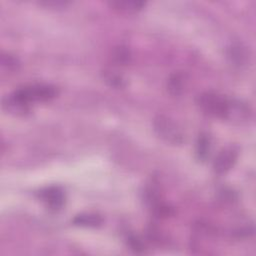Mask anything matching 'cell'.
Returning a JSON list of instances; mask_svg holds the SVG:
<instances>
[{"label": "cell", "mask_w": 256, "mask_h": 256, "mask_svg": "<svg viewBox=\"0 0 256 256\" xmlns=\"http://www.w3.org/2000/svg\"><path fill=\"white\" fill-rule=\"evenodd\" d=\"M237 160V151L233 147L223 149L216 157L213 167L217 174H223L229 171Z\"/></svg>", "instance_id": "277c9868"}, {"label": "cell", "mask_w": 256, "mask_h": 256, "mask_svg": "<svg viewBox=\"0 0 256 256\" xmlns=\"http://www.w3.org/2000/svg\"><path fill=\"white\" fill-rule=\"evenodd\" d=\"M210 138L206 134H201L196 143V155L199 160L204 161L210 152Z\"/></svg>", "instance_id": "8fae6325"}, {"label": "cell", "mask_w": 256, "mask_h": 256, "mask_svg": "<svg viewBox=\"0 0 256 256\" xmlns=\"http://www.w3.org/2000/svg\"><path fill=\"white\" fill-rule=\"evenodd\" d=\"M103 79L114 88H122L126 85L124 78L114 71H103Z\"/></svg>", "instance_id": "7c38bea8"}, {"label": "cell", "mask_w": 256, "mask_h": 256, "mask_svg": "<svg viewBox=\"0 0 256 256\" xmlns=\"http://www.w3.org/2000/svg\"><path fill=\"white\" fill-rule=\"evenodd\" d=\"M40 197L52 209H59L65 201L64 192L59 187H49L41 191Z\"/></svg>", "instance_id": "8992f818"}, {"label": "cell", "mask_w": 256, "mask_h": 256, "mask_svg": "<svg viewBox=\"0 0 256 256\" xmlns=\"http://www.w3.org/2000/svg\"><path fill=\"white\" fill-rule=\"evenodd\" d=\"M229 99L215 92H204L197 97L200 109L208 115L225 118Z\"/></svg>", "instance_id": "7a4b0ae2"}, {"label": "cell", "mask_w": 256, "mask_h": 256, "mask_svg": "<svg viewBox=\"0 0 256 256\" xmlns=\"http://www.w3.org/2000/svg\"><path fill=\"white\" fill-rule=\"evenodd\" d=\"M40 4L46 5V6L61 7V6H65L67 4V2H63V1H44V2H41Z\"/></svg>", "instance_id": "2e32d148"}, {"label": "cell", "mask_w": 256, "mask_h": 256, "mask_svg": "<svg viewBox=\"0 0 256 256\" xmlns=\"http://www.w3.org/2000/svg\"><path fill=\"white\" fill-rule=\"evenodd\" d=\"M154 129L158 136L170 144H181L184 136L180 128L166 116H158L154 120Z\"/></svg>", "instance_id": "3957f363"}, {"label": "cell", "mask_w": 256, "mask_h": 256, "mask_svg": "<svg viewBox=\"0 0 256 256\" xmlns=\"http://www.w3.org/2000/svg\"><path fill=\"white\" fill-rule=\"evenodd\" d=\"M102 218L97 214L92 213H83L77 215L73 219V223L77 226L82 227H97L102 224Z\"/></svg>", "instance_id": "30bf717a"}, {"label": "cell", "mask_w": 256, "mask_h": 256, "mask_svg": "<svg viewBox=\"0 0 256 256\" xmlns=\"http://www.w3.org/2000/svg\"><path fill=\"white\" fill-rule=\"evenodd\" d=\"M29 105L18 99L13 93L3 99V107L14 114H24L29 110Z\"/></svg>", "instance_id": "9c48e42d"}, {"label": "cell", "mask_w": 256, "mask_h": 256, "mask_svg": "<svg viewBox=\"0 0 256 256\" xmlns=\"http://www.w3.org/2000/svg\"><path fill=\"white\" fill-rule=\"evenodd\" d=\"M227 56L230 62L238 67H241L249 60V52L241 43H233L227 49Z\"/></svg>", "instance_id": "52a82bcc"}, {"label": "cell", "mask_w": 256, "mask_h": 256, "mask_svg": "<svg viewBox=\"0 0 256 256\" xmlns=\"http://www.w3.org/2000/svg\"><path fill=\"white\" fill-rule=\"evenodd\" d=\"M145 2L138 0H115L109 2V5L113 9L126 14L136 13L140 11L145 6Z\"/></svg>", "instance_id": "ba28073f"}, {"label": "cell", "mask_w": 256, "mask_h": 256, "mask_svg": "<svg viewBox=\"0 0 256 256\" xmlns=\"http://www.w3.org/2000/svg\"><path fill=\"white\" fill-rule=\"evenodd\" d=\"M58 91L56 87L46 84H35L17 89L13 94L22 102L29 105L33 101H47L54 98Z\"/></svg>", "instance_id": "6da1fadb"}, {"label": "cell", "mask_w": 256, "mask_h": 256, "mask_svg": "<svg viewBox=\"0 0 256 256\" xmlns=\"http://www.w3.org/2000/svg\"><path fill=\"white\" fill-rule=\"evenodd\" d=\"M1 63L3 66L8 67V69H15L18 66V61L15 57L10 55H2Z\"/></svg>", "instance_id": "9a60e30c"}, {"label": "cell", "mask_w": 256, "mask_h": 256, "mask_svg": "<svg viewBox=\"0 0 256 256\" xmlns=\"http://www.w3.org/2000/svg\"><path fill=\"white\" fill-rule=\"evenodd\" d=\"M168 89L173 95H179L183 90V75H172L168 81Z\"/></svg>", "instance_id": "4fadbf2b"}, {"label": "cell", "mask_w": 256, "mask_h": 256, "mask_svg": "<svg viewBox=\"0 0 256 256\" xmlns=\"http://www.w3.org/2000/svg\"><path fill=\"white\" fill-rule=\"evenodd\" d=\"M114 58L116 59L117 62L119 63H126L129 61V58H130V52L129 50L124 47V46H120L116 49L115 53H114Z\"/></svg>", "instance_id": "5bb4252c"}, {"label": "cell", "mask_w": 256, "mask_h": 256, "mask_svg": "<svg viewBox=\"0 0 256 256\" xmlns=\"http://www.w3.org/2000/svg\"><path fill=\"white\" fill-rule=\"evenodd\" d=\"M250 109L249 107L239 100H230L228 103L225 119L242 122L249 119Z\"/></svg>", "instance_id": "5b68a950"}]
</instances>
